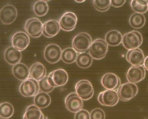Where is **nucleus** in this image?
Instances as JSON below:
<instances>
[{
    "label": "nucleus",
    "mask_w": 148,
    "mask_h": 119,
    "mask_svg": "<svg viewBox=\"0 0 148 119\" xmlns=\"http://www.w3.org/2000/svg\"><path fill=\"white\" fill-rule=\"evenodd\" d=\"M14 112V107L8 102L1 103V118L9 119L13 116Z\"/></svg>",
    "instance_id": "c756f323"
},
{
    "label": "nucleus",
    "mask_w": 148,
    "mask_h": 119,
    "mask_svg": "<svg viewBox=\"0 0 148 119\" xmlns=\"http://www.w3.org/2000/svg\"><path fill=\"white\" fill-rule=\"evenodd\" d=\"M105 39V41L108 45L115 47L122 43L123 36L121 33L119 31L112 30L106 33Z\"/></svg>",
    "instance_id": "4be33fe9"
},
{
    "label": "nucleus",
    "mask_w": 148,
    "mask_h": 119,
    "mask_svg": "<svg viewBox=\"0 0 148 119\" xmlns=\"http://www.w3.org/2000/svg\"><path fill=\"white\" fill-rule=\"evenodd\" d=\"M65 105L69 112L76 113L82 109L83 102L76 93H71L66 96L65 99Z\"/></svg>",
    "instance_id": "9b49d317"
},
{
    "label": "nucleus",
    "mask_w": 148,
    "mask_h": 119,
    "mask_svg": "<svg viewBox=\"0 0 148 119\" xmlns=\"http://www.w3.org/2000/svg\"><path fill=\"white\" fill-rule=\"evenodd\" d=\"M145 22V15L140 13H133L129 18L130 25L132 28L135 29H139L143 28Z\"/></svg>",
    "instance_id": "a878e982"
},
{
    "label": "nucleus",
    "mask_w": 148,
    "mask_h": 119,
    "mask_svg": "<svg viewBox=\"0 0 148 119\" xmlns=\"http://www.w3.org/2000/svg\"><path fill=\"white\" fill-rule=\"evenodd\" d=\"M92 43V38L85 32L79 33L73 38L72 42V48L77 53H83L89 49Z\"/></svg>",
    "instance_id": "f257e3e1"
},
{
    "label": "nucleus",
    "mask_w": 148,
    "mask_h": 119,
    "mask_svg": "<svg viewBox=\"0 0 148 119\" xmlns=\"http://www.w3.org/2000/svg\"><path fill=\"white\" fill-rule=\"evenodd\" d=\"M30 78L36 81H40L46 76V70L45 66L41 62H37L34 63L30 67Z\"/></svg>",
    "instance_id": "412c9836"
},
{
    "label": "nucleus",
    "mask_w": 148,
    "mask_h": 119,
    "mask_svg": "<svg viewBox=\"0 0 148 119\" xmlns=\"http://www.w3.org/2000/svg\"><path fill=\"white\" fill-rule=\"evenodd\" d=\"M144 67L145 69L148 71V55L145 58V62H144Z\"/></svg>",
    "instance_id": "c9c22d12"
},
{
    "label": "nucleus",
    "mask_w": 148,
    "mask_h": 119,
    "mask_svg": "<svg viewBox=\"0 0 148 119\" xmlns=\"http://www.w3.org/2000/svg\"><path fill=\"white\" fill-rule=\"evenodd\" d=\"M77 22V17L75 13L67 12L62 15L59 20L61 28L65 31H71L75 29Z\"/></svg>",
    "instance_id": "ddd939ff"
},
{
    "label": "nucleus",
    "mask_w": 148,
    "mask_h": 119,
    "mask_svg": "<svg viewBox=\"0 0 148 119\" xmlns=\"http://www.w3.org/2000/svg\"><path fill=\"white\" fill-rule=\"evenodd\" d=\"M125 1H111V5L115 8L121 7L125 3Z\"/></svg>",
    "instance_id": "f704fd0d"
},
{
    "label": "nucleus",
    "mask_w": 148,
    "mask_h": 119,
    "mask_svg": "<svg viewBox=\"0 0 148 119\" xmlns=\"http://www.w3.org/2000/svg\"><path fill=\"white\" fill-rule=\"evenodd\" d=\"M75 92L83 100L90 99L94 95V90L92 84L87 80H82L76 83Z\"/></svg>",
    "instance_id": "0eeeda50"
},
{
    "label": "nucleus",
    "mask_w": 148,
    "mask_h": 119,
    "mask_svg": "<svg viewBox=\"0 0 148 119\" xmlns=\"http://www.w3.org/2000/svg\"><path fill=\"white\" fill-rule=\"evenodd\" d=\"M143 38L140 32L132 31L126 33L123 36V45L126 49L133 50L139 48L142 44Z\"/></svg>",
    "instance_id": "f03ea898"
},
{
    "label": "nucleus",
    "mask_w": 148,
    "mask_h": 119,
    "mask_svg": "<svg viewBox=\"0 0 148 119\" xmlns=\"http://www.w3.org/2000/svg\"><path fill=\"white\" fill-rule=\"evenodd\" d=\"M93 5L97 11L99 12H106L110 8L111 1H94Z\"/></svg>",
    "instance_id": "7c9ffc66"
},
{
    "label": "nucleus",
    "mask_w": 148,
    "mask_h": 119,
    "mask_svg": "<svg viewBox=\"0 0 148 119\" xmlns=\"http://www.w3.org/2000/svg\"><path fill=\"white\" fill-rule=\"evenodd\" d=\"M33 10L35 14L38 17H42L47 14L49 11V6L47 1H38L34 4Z\"/></svg>",
    "instance_id": "cd10ccee"
},
{
    "label": "nucleus",
    "mask_w": 148,
    "mask_h": 119,
    "mask_svg": "<svg viewBox=\"0 0 148 119\" xmlns=\"http://www.w3.org/2000/svg\"><path fill=\"white\" fill-rule=\"evenodd\" d=\"M74 119H90V113L86 110L82 109L75 113Z\"/></svg>",
    "instance_id": "72a5a7b5"
},
{
    "label": "nucleus",
    "mask_w": 148,
    "mask_h": 119,
    "mask_svg": "<svg viewBox=\"0 0 148 119\" xmlns=\"http://www.w3.org/2000/svg\"><path fill=\"white\" fill-rule=\"evenodd\" d=\"M105 112L100 108L94 109L90 113V119H105Z\"/></svg>",
    "instance_id": "473e14b6"
},
{
    "label": "nucleus",
    "mask_w": 148,
    "mask_h": 119,
    "mask_svg": "<svg viewBox=\"0 0 148 119\" xmlns=\"http://www.w3.org/2000/svg\"><path fill=\"white\" fill-rule=\"evenodd\" d=\"M17 15V10L14 6L11 4L4 6L1 10V20L3 24H12L15 21Z\"/></svg>",
    "instance_id": "dca6fc26"
},
{
    "label": "nucleus",
    "mask_w": 148,
    "mask_h": 119,
    "mask_svg": "<svg viewBox=\"0 0 148 119\" xmlns=\"http://www.w3.org/2000/svg\"><path fill=\"white\" fill-rule=\"evenodd\" d=\"M30 41V38L27 34L22 31L15 33L11 39L12 46L21 52L27 48Z\"/></svg>",
    "instance_id": "f8f14e48"
},
{
    "label": "nucleus",
    "mask_w": 148,
    "mask_h": 119,
    "mask_svg": "<svg viewBox=\"0 0 148 119\" xmlns=\"http://www.w3.org/2000/svg\"><path fill=\"white\" fill-rule=\"evenodd\" d=\"M101 83L106 90L116 91L121 85V80L115 74L112 73H108L102 76Z\"/></svg>",
    "instance_id": "2eb2a0df"
},
{
    "label": "nucleus",
    "mask_w": 148,
    "mask_h": 119,
    "mask_svg": "<svg viewBox=\"0 0 148 119\" xmlns=\"http://www.w3.org/2000/svg\"><path fill=\"white\" fill-rule=\"evenodd\" d=\"M93 58L89 53H83L78 55L76 63L78 67L82 68H88L92 65Z\"/></svg>",
    "instance_id": "393cba45"
},
{
    "label": "nucleus",
    "mask_w": 148,
    "mask_h": 119,
    "mask_svg": "<svg viewBox=\"0 0 148 119\" xmlns=\"http://www.w3.org/2000/svg\"><path fill=\"white\" fill-rule=\"evenodd\" d=\"M34 102L39 109H45L51 104V98L48 93L40 92L34 96Z\"/></svg>",
    "instance_id": "b1692460"
},
{
    "label": "nucleus",
    "mask_w": 148,
    "mask_h": 119,
    "mask_svg": "<svg viewBox=\"0 0 148 119\" xmlns=\"http://www.w3.org/2000/svg\"><path fill=\"white\" fill-rule=\"evenodd\" d=\"M38 83L39 90L42 92L50 93L54 89V88L51 86L50 84H49L48 82V76H45L44 78L41 80L40 81H38Z\"/></svg>",
    "instance_id": "2f4dec72"
},
{
    "label": "nucleus",
    "mask_w": 148,
    "mask_h": 119,
    "mask_svg": "<svg viewBox=\"0 0 148 119\" xmlns=\"http://www.w3.org/2000/svg\"><path fill=\"white\" fill-rule=\"evenodd\" d=\"M119 100L118 92L115 90H105L100 93L98 96L99 102L104 106H114Z\"/></svg>",
    "instance_id": "9d476101"
},
{
    "label": "nucleus",
    "mask_w": 148,
    "mask_h": 119,
    "mask_svg": "<svg viewBox=\"0 0 148 119\" xmlns=\"http://www.w3.org/2000/svg\"><path fill=\"white\" fill-rule=\"evenodd\" d=\"M4 58L8 64L14 66L20 63L22 58V54L21 51L12 46L5 50Z\"/></svg>",
    "instance_id": "a211bd4d"
},
{
    "label": "nucleus",
    "mask_w": 148,
    "mask_h": 119,
    "mask_svg": "<svg viewBox=\"0 0 148 119\" xmlns=\"http://www.w3.org/2000/svg\"><path fill=\"white\" fill-rule=\"evenodd\" d=\"M108 45L102 39H97L92 42L89 49V53L94 59L99 60L106 56Z\"/></svg>",
    "instance_id": "7ed1b4c3"
},
{
    "label": "nucleus",
    "mask_w": 148,
    "mask_h": 119,
    "mask_svg": "<svg viewBox=\"0 0 148 119\" xmlns=\"http://www.w3.org/2000/svg\"><path fill=\"white\" fill-rule=\"evenodd\" d=\"M77 53L72 48H65L62 53L61 59L66 64H69L76 62Z\"/></svg>",
    "instance_id": "bb28decb"
},
{
    "label": "nucleus",
    "mask_w": 148,
    "mask_h": 119,
    "mask_svg": "<svg viewBox=\"0 0 148 119\" xmlns=\"http://www.w3.org/2000/svg\"><path fill=\"white\" fill-rule=\"evenodd\" d=\"M25 29L32 37L38 38L43 34V24L38 18H31L25 22Z\"/></svg>",
    "instance_id": "6e6552de"
},
{
    "label": "nucleus",
    "mask_w": 148,
    "mask_h": 119,
    "mask_svg": "<svg viewBox=\"0 0 148 119\" xmlns=\"http://www.w3.org/2000/svg\"><path fill=\"white\" fill-rule=\"evenodd\" d=\"M131 6L135 13L143 14L148 11V1H132Z\"/></svg>",
    "instance_id": "c85d7f7f"
},
{
    "label": "nucleus",
    "mask_w": 148,
    "mask_h": 119,
    "mask_svg": "<svg viewBox=\"0 0 148 119\" xmlns=\"http://www.w3.org/2000/svg\"><path fill=\"white\" fill-rule=\"evenodd\" d=\"M145 75V69L143 66H132L127 71L126 77L129 82L136 84L143 81Z\"/></svg>",
    "instance_id": "4468645a"
},
{
    "label": "nucleus",
    "mask_w": 148,
    "mask_h": 119,
    "mask_svg": "<svg viewBox=\"0 0 148 119\" xmlns=\"http://www.w3.org/2000/svg\"><path fill=\"white\" fill-rule=\"evenodd\" d=\"M59 22L55 20H50L43 24V35L47 38H52L60 31Z\"/></svg>",
    "instance_id": "6ab92c4d"
},
{
    "label": "nucleus",
    "mask_w": 148,
    "mask_h": 119,
    "mask_svg": "<svg viewBox=\"0 0 148 119\" xmlns=\"http://www.w3.org/2000/svg\"><path fill=\"white\" fill-rule=\"evenodd\" d=\"M126 59L127 62L132 65L140 66L144 64L145 56L142 50L138 48L128 50L126 53Z\"/></svg>",
    "instance_id": "f3484780"
},
{
    "label": "nucleus",
    "mask_w": 148,
    "mask_h": 119,
    "mask_svg": "<svg viewBox=\"0 0 148 119\" xmlns=\"http://www.w3.org/2000/svg\"><path fill=\"white\" fill-rule=\"evenodd\" d=\"M62 53V51L59 46L51 43L45 47L44 50V57L50 64H55L61 59Z\"/></svg>",
    "instance_id": "1a4fd4ad"
},
{
    "label": "nucleus",
    "mask_w": 148,
    "mask_h": 119,
    "mask_svg": "<svg viewBox=\"0 0 148 119\" xmlns=\"http://www.w3.org/2000/svg\"><path fill=\"white\" fill-rule=\"evenodd\" d=\"M69 75L64 69H57L50 73L48 76L49 84L53 88L64 86L68 81Z\"/></svg>",
    "instance_id": "39448f33"
},
{
    "label": "nucleus",
    "mask_w": 148,
    "mask_h": 119,
    "mask_svg": "<svg viewBox=\"0 0 148 119\" xmlns=\"http://www.w3.org/2000/svg\"><path fill=\"white\" fill-rule=\"evenodd\" d=\"M39 91L38 82L32 78L22 82L19 87L20 93L25 97H34Z\"/></svg>",
    "instance_id": "20e7f679"
},
{
    "label": "nucleus",
    "mask_w": 148,
    "mask_h": 119,
    "mask_svg": "<svg viewBox=\"0 0 148 119\" xmlns=\"http://www.w3.org/2000/svg\"><path fill=\"white\" fill-rule=\"evenodd\" d=\"M12 70L14 76L19 81L23 82L29 78L30 76V70L24 63L20 62L13 66Z\"/></svg>",
    "instance_id": "aec40b11"
},
{
    "label": "nucleus",
    "mask_w": 148,
    "mask_h": 119,
    "mask_svg": "<svg viewBox=\"0 0 148 119\" xmlns=\"http://www.w3.org/2000/svg\"><path fill=\"white\" fill-rule=\"evenodd\" d=\"M1 119H5V118H1Z\"/></svg>",
    "instance_id": "4c0bfd02"
},
{
    "label": "nucleus",
    "mask_w": 148,
    "mask_h": 119,
    "mask_svg": "<svg viewBox=\"0 0 148 119\" xmlns=\"http://www.w3.org/2000/svg\"><path fill=\"white\" fill-rule=\"evenodd\" d=\"M76 3H83V2H84L85 1H76Z\"/></svg>",
    "instance_id": "e433bc0d"
},
{
    "label": "nucleus",
    "mask_w": 148,
    "mask_h": 119,
    "mask_svg": "<svg viewBox=\"0 0 148 119\" xmlns=\"http://www.w3.org/2000/svg\"><path fill=\"white\" fill-rule=\"evenodd\" d=\"M138 91L136 84L126 82L122 84L118 89V94L119 99L123 102H128L135 97Z\"/></svg>",
    "instance_id": "423d86ee"
},
{
    "label": "nucleus",
    "mask_w": 148,
    "mask_h": 119,
    "mask_svg": "<svg viewBox=\"0 0 148 119\" xmlns=\"http://www.w3.org/2000/svg\"><path fill=\"white\" fill-rule=\"evenodd\" d=\"M23 119H45V116L40 109L36 105H30L25 109Z\"/></svg>",
    "instance_id": "5701e85b"
}]
</instances>
